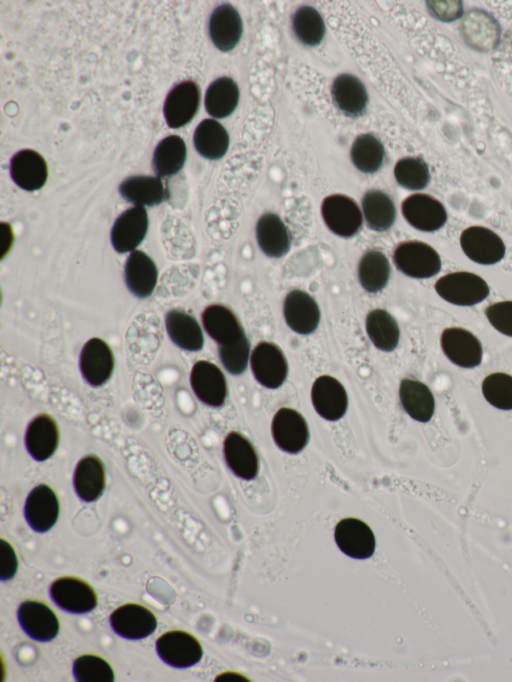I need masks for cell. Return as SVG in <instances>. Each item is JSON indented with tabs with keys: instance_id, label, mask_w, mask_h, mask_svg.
<instances>
[{
	"instance_id": "1",
	"label": "cell",
	"mask_w": 512,
	"mask_h": 682,
	"mask_svg": "<svg viewBox=\"0 0 512 682\" xmlns=\"http://www.w3.org/2000/svg\"><path fill=\"white\" fill-rule=\"evenodd\" d=\"M437 294L457 306H473L487 298L489 286L475 273L458 271L440 277L435 283Z\"/></svg>"
},
{
	"instance_id": "2",
	"label": "cell",
	"mask_w": 512,
	"mask_h": 682,
	"mask_svg": "<svg viewBox=\"0 0 512 682\" xmlns=\"http://www.w3.org/2000/svg\"><path fill=\"white\" fill-rule=\"evenodd\" d=\"M396 268L406 276L424 279L435 276L441 270V258L429 244L411 240L400 243L394 250Z\"/></svg>"
},
{
	"instance_id": "3",
	"label": "cell",
	"mask_w": 512,
	"mask_h": 682,
	"mask_svg": "<svg viewBox=\"0 0 512 682\" xmlns=\"http://www.w3.org/2000/svg\"><path fill=\"white\" fill-rule=\"evenodd\" d=\"M49 593L58 607L74 614L91 612L98 604L94 588L85 580L74 576L55 579L50 585Z\"/></svg>"
},
{
	"instance_id": "4",
	"label": "cell",
	"mask_w": 512,
	"mask_h": 682,
	"mask_svg": "<svg viewBox=\"0 0 512 682\" xmlns=\"http://www.w3.org/2000/svg\"><path fill=\"white\" fill-rule=\"evenodd\" d=\"M158 656L174 668L185 669L197 664L203 656L198 639L182 630L167 631L156 640Z\"/></svg>"
},
{
	"instance_id": "5",
	"label": "cell",
	"mask_w": 512,
	"mask_h": 682,
	"mask_svg": "<svg viewBox=\"0 0 512 682\" xmlns=\"http://www.w3.org/2000/svg\"><path fill=\"white\" fill-rule=\"evenodd\" d=\"M464 254L475 263L493 265L505 256V244L501 237L489 228L470 226L460 235Z\"/></svg>"
},
{
	"instance_id": "6",
	"label": "cell",
	"mask_w": 512,
	"mask_h": 682,
	"mask_svg": "<svg viewBox=\"0 0 512 682\" xmlns=\"http://www.w3.org/2000/svg\"><path fill=\"white\" fill-rule=\"evenodd\" d=\"M250 363L255 379L264 387L276 389L285 382L288 364L278 345L266 341L258 343Z\"/></svg>"
},
{
	"instance_id": "7",
	"label": "cell",
	"mask_w": 512,
	"mask_h": 682,
	"mask_svg": "<svg viewBox=\"0 0 512 682\" xmlns=\"http://www.w3.org/2000/svg\"><path fill=\"white\" fill-rule=\"evenodd\" d=\"M321 212L327 227L338 236H354L362 226V213L358 205L346 195L327 196L322 202Z\"/></svg>"
},
{
	"instance_id": "8",
	"label": "cell",
	"mask_w": 512,
	"mask_h": 682,
	"mask_svg": "<svg viewBox=\"0 0 512 682\" xmlns=\"http://www.w3.org/2000/svg\"><path fill=\"white\" fill-rule=\"evenodd\" d=\"M271 431L275 444L290 454L302 451L309 441V428L305 418L291 408L283 407L275 413Z\"/></svg>"
},
{
	"instance_id": "9",
	"label": "cell",
	"mask_w": 512,
	"mask_h": 682,
	"mask_svg": "<svg viewBox=\"0 0 512 682\" xmlns=\"http://www.w3.org/2000/svg\"><path fill=\"white\" fill-rule=\"evenodd\" d=\"M113 631L126 639L139 640L151 635L158 622L154 613L137 603H127L116 608L110 615Z\"/></svg>"
},
{
	"instance_id": "10",
	"label": "cell",
	"mask_w": 512,
	"mask_h": 682,
	"mask_svg": "<svg viewBox=\"0 0 512 682\" xmlns=\"http://www.w3.org/2000/svg\"><path fill=\"white\" fill-rule=\"evenodd\" d=\"M200 89L194 81H183L175 85L166 96L163 114L167 125L180 128L188 124L200 106Z\"/></svg>"
},
{
	"instance_id": "11",
	"label": "cell",
	"mask_w": 512,
	"mask_h": 682,
	"mask_svg": "<svg viewBox=\"0 0 512 682\" xmlns=\"http://www.w3.org/2000/svg\"><path fill=\"white\" fill-rule=\"evenodd\" d=\"M402 214L406 221L417 230L434 232L447 221V211L443 204L428 194L417 193L402 202Z\"/></svg>"
},
{
	"instance_id": "12",
	"label": "cell",
	"mask_w": 512,
	"mask_h": 682,
	"mask_svg": "<svg viewBox=\"0 0 512 682\" xmlns=\"http://www.w3.org/2000/svg\"><path fill=\"white\" fill-rule=\"evenodd\" d=\"M19 624L32 639L48 642L56 638L60 624L57 615L45 603L37 600L22 602L17 611Z\"/></svg>"
},
{
	"instance_id": "13",
	"label": "cell",
	"mask_w": 512,
	"mask_h": 682,
	"mask_svg": "<svg viewBox=\"0 0 512 682\" xmlns=\"http://www.w3.org/2000/svg\"><path fill=\"white\" fill-rule=\"evenodd\" d=\"M148 214L144 207L134 206L121 213L111 229V243L118 253L134 251L148 231Z\"/></svg>"
},
{
	"instance_id": "14",
	"label": "cell",
	"mask_w": 512,
	"mask_h": 682,
	"mask_svg": "<svg viewBox=\"0 0 512 682\" xmlns=\"http://www.w3.org/2000/svg\"><path fill=\"white\" fill-rule=\"evenodd\" d=\"M440 342L445 356L455 365L462 368H474L481 363V342L467 329L446 328L441 334Z\"/></svg>"
},
{
	"instance_id": "15",
	"label": "cell",
	"mask_w": 512,
	"mask_h": 682,
	"mask_svg": "<svg viewBox=\"0 0 512 682\" xmlns=\"http://www.w3.org/2000/svg\"><path fill=\"white\" fill-rule=\"evenodd\" d=\"M191 387L197 398L204 404L218 408L224 405L227 383L223 372L215 364L197 361L190 374Z\"/></svg>"
},
{
	"instance_id": "16",
	"label": "cell",
	"mask_w": 512,
	"mask_h": 682,
	"mask_svg": "<svg viewBox=\"0 0 512 682\" xmlns=\"http://www.w3.org/2000/svg\"><path fill=\"white\" fill-rule=\"evenodd\" d=\"M339 549L349 557L366 559L375 551V536L371 528L357 518L340 520L334 532Z\"/></svg>"
},
{
	"instance_id": "17",
	"label": "cell",
	"mask_w": 512,
	"mask_h": 682,
	"mask_svg": "<svg viewBox=\"0 0 512 682\" xmlns=\"http://www.w3.org/2000/svg\"><path fill=\"white\" fill-rule=\"evenodd\" d=\"M79 366L85 381L93 387L104 385L112 376L114 356L109 345L100 338H91L83 346Z\"/></svg>"
},
{
	"instance_id": "18",
	"label": "cell",
	"mask_w": 512,
	"mask_h": 682,
	"mask_svg": "<svg viewBox=\"0 0 512 682\" xmlns=\"http://www.w3.org/2000/svg\"><path fill=\"white\" fill-rule=\"evenodd\" d=\"M59 510L58 497L53 489L47 484H39L27 496L24 516L34 531L44 533L57 522Z\"/></svg>"
},
{
	"instance_id": "19",
	"label": "cell",
	"mask_w": 512,
	"mask_h": 682,
	"mask_svg": "<svg viewBox=\"0 0 512 682\" xmlns=\"http://www.w3.org/2000/svg\"><path fill=\"white\" fill-rule=\"evenodd\" d=\"M311 400L316 412L328 421L343 417L348 407V396L343 385L329 375L319 376L311 389Z\"/></svg>"
},
{
	"instance_id": "20",
	"label": "cell",
	"mask_w": 512,
	"mask_h": 682,
	"mask_svg": "<svg viewBox=\"0 0 512 682\" xmlns=\"http://www.w3.org/2000/svg\"><path fill=\"white\" fill-rule=\"evenodd\" d=\"M460 33L467 45L486 52L495 48L500 39L497 21L485 11L469 10L460 22Z\"/></svg>"
},
{
	"instance_id": "21",
	"label": "cell",
	"mask_w": 512,
	"mask_h": 682,
	"mask_svg": "<svg viewBox=\"0 0 512 682\" xmlns=\"http://www.w3.org/2000/svg\"><path fill=\"white\" fill-rule=\"evenodd\" d=\"M283 314L287 325L296 333H313L320 321L317 302L308 293L296 289L290 291L284 300Z\"/></svg>"
},
{
	"instance_id": "22",
	"label": "cell",
	"mask_w": 512,
	"mask_h": 682,
	"mask_svg": "<svg viewBox=\"0 0 512 682\" xmlns=\"http://www.w3.org/2000/svg\"><path fill=\"white\" fill-rule=\"evenodd\" d=\"M14 183L26 191L41 189L48 178V166L43 156L32 149L17 152L10 162Z\"/></svg>"
},
{
	"instance_id": "23",
	"label": "cell",
	"mask_w": 512,
	"mask_h": 682,
	"mask_svg": "<svg viewBox=\"0 0 512 682\" xmlns=\"http://www.w3.org/2000/svg\"><path fill=\"white\" fill-rule=\"evenodd\" d=\"M58 443V425L49 414H39L30 421L25 433V445L32 458L40 462L49 459Z\"/></svg>"
},
{
	"instance_id": "24",
	"label": "cell",
	"mask_w": 512,
	"mask_h": 682,
	"mask_svg": "<svg viewBox=\"0 0 512 682\" xmlns=\"http://www.w3.org/2000/svg\"><path fill=\"white\" fill-rule=\"evenodd\" d=\"M223 453L230 470L244 480L254 479L259 471V460L251 442L238 432H230L224 439Z\"/></svg>"
},
{
	"instance_id": "25",
	"label": "cell",
	"mask_w": 512,
	"mask_h": 682,
	"mask_svg": "<svg viewBox=\"0 0 512 682\" xmlns=\"http://www.w3.org/2000/svg\"><path fill=\"white\" fill-rule=\"evenodd\" d=\"M208 28L213 44L223 52L236 47L243 31L241 17L230 4H221L213 10Z\"/></svg>"
},
{
	"instance_id": "26",
	"label": "cell",
	"mask_w": 512,
	"mask_h": 682,
	"mask_svg": "<svg viewBox=\"0 0 512 682\" xmlns=\"http://www.w3.org/2000/svg\"><path fill=\"white\" fill-rule=\"evenodd\" d=\"M124 278L129 291L138 298L149 297L157 284L156 264L143 251H133L124 265Z\"/></svg>"
},
{
	"instance_id": "27",
	"label": "cell",
	"mask_w": 512,
	"mask_h": 682,
	"mask_svg": "<svg viewBox=\"0 0 512 682\" xmlns=\"http://www.w3.org/2000/svg\"><path fill=\"white\" fill-rule=\"evenodd\" d=\"M73 484L81 500L85 502L98 500L106 485L105 467L101 459L96 455L81 458L75 468Z\"/></svg>"
},
{
	"instance_id": "28",
	"label": "cell",
	"mask_w": 512,
	"mask_h": 682,
	"mask_svg": "<svg viewBox=\"0 0 512 682\" xmlns=\"http://www.w3.org/2000/svg\"><path fill=\"white\" fill-rule=\"evenodd\" d=\"M256 238L262 252L271 258H280L290 249L289 231L274 213L263 214L256 225Z\"/></svg>"
},
{
	"instance_id": "29",
	"label": "cell",
	"mask_w": 512,
	"mask_h": 682,
	"mask_svg": "<svg viewBox=\"0 0 512 682\" xmlns=\"http://www.w3.org/2000/svg\"><path fill=\"white\" fill-rule=\"evenodd\" d=\"M202 323L208 335L218 345L234 342L245 334L236 315L220 304L209 305L204 309Z\"/></svg>"
},
{
	"instance_id": "30",
	"label": "cell",
	"mask_w": 512,
	"mask_h": 682,
	"mask_svg": "<svg viewBox=\"0 0 512 682\" xmlns=\"http://www.w3.org/2000/svg\"><path fill=\"white\" fill-rule=\"evenodd\" d=\"M122 198L136 206H156L169 194L159 177L137 175L126 178L119 186Z\"/></svg>"
},
{
	"instance_id": "31",
	"label": "cell",
	"mask_w": 512,
	"mask_h": 682,
	"mask_svg": "<svg viewBox=\"0 0 512 682\" xmlns=\"http://www.w3.org/2000/svg\"><path fill=\"white\" fill-rule=\"evenodd\" d=\"M167 333L172 342L186 351H199L204 344V337L197 320L190 314L173 309L165 315Z\"/></svg>"
},
{
	"instance_id": "32",
	"label": "cell",
	"mask_w": 512,
	"mask_h": 682,
	"mask_svg": "<svg viewBox=\"0 0 512 682\" xmlns=\"http://www.w3.org/2000/svg\"><path fill=\"white\" fill-rule=\"evenodd\" d=\"M399 398L403 409L416 421L428 422L435 410L432 391L421 381L405 378L399 386Z\"/></svg>"
},
{
	"instance_id": "33",
	"label": "cell",
	"mask_w": 512,
	"mask_h": 682,
	"mask_svg": "<svg viewBox=\"0 0 512 682\" xmlns=\"http://www.w3.org/2000/svg\"><path fill=\"white\" fill-rule=\"evenodd\" d=\"M332 96L337 107L349 116L362 114L368 103L363 83L351 74H340L332 84Z\"/></svg>"
},
{
	"instance_id": "34",
	"label": "cell",
	"mask_w": 512,
	"mask_h": 682,
	"mask_svg": "<svg viewBox=\"0 0 512 682\" xmlns=\"http://www.w3.org/2000/svg\"><path fill=\"white\" fill-rule=\"evenodd\" d=\"M193 142L196 151L202 157L217 160L222 158L228 150L229 135L218 121L205 119L196 127Z\"/></svg>"
},
{
	"instance_id": "35",
	"label": "cell",
	"mask_w": 512,
	"mask_h": 682,
	"mask_svg": "<svg viewBox=\"0 0 512 682\" xmlns=\"http://www.w3.org/2000/svg\"><path fill=\"white\" fill-rule=\"evenodd\" d=\"M366 332L373 345L381 351H393L399 342L400 330L396 319L384 309H374L366 316Z\"/></svg>"
},
{
	"instance_id": "36",
	"label": "cell",
	"mask_w": 512,
	"mask_h": 682,
	"mask_svg": "<svg viewBox=\"0 0 512 682\" xmlns=\"http://www.w3.org/2000/svg\"><path fill=\"white\" fill-rule=\"evenodd\" d=\"M187 149L184 140L178 135L162 139L156 146L152 165L157 177H167L178 173L184 166Z\"/></svg>"
},
{
	"instance_id": "37",
	"label": "cell",
	"mask_w": 512,
	"mask_h": 682,
	"mask_svg": "<svg viewBox=\"0 0 512 682\" xmlns=\"http://www.w3.org/2000/svg\"><path fill=\"white\" fill-rule=\"evenodd\" d=\"M239 100V89L230 77L214 80L205 94V108L215 118H225L232 114Z\"/></svg>"
},
{
	"instance_id": "38",
	"label": "cell",
	"mask_w": 512,
	"mask_h": 682,
	"mask_svg": "<svg viewBox=\"0 0 512 682\" xmlns=\"http://www.w3.org/2000/svg\"><path fill=\"white\" fill-rule=\"evenodd\" d=\"M362 210L365 221L372 230L386 231L395 221V205L383 191L376 189L367 191L362 198Z\"/></svg>"
},
{
	"instance_id": "39",
	"label": "cell",
	"mask_w": 512,
	"mask_h": 682,
	"mask_svg": "<svg viewBox=\"0 0 512 682\" xmlns=\"http://www.w3.org/2000/svg\"><path fill=\"white\" fill-rule=\"evenodd\" d=\"M390 265L387 257L378 250L367 251L358 265L361 286L370 293L381 291L388 283Z\"/></svg>"
},
{
	"instance_id": "40",
	"label": "cell",
	"mask_w": 512,
	"mask_h": 682,
	"mask_svg": "<svg viewBox=\"0 0 512 682\" xmlns=\"http://www.w3.org/2000/svg\"><path fill=\"white\" fill-rule=\"evenodd\" d=\"M385 150L382 143L372 134H361L351 147V160L363 173L378 171L384 161Z\"/></svg>"
},
{
	"instance_id": "41",
	"label": "cell",
	"mask_w": 512,
	"mask_h": 682,
	"mask_svg": "<svg viewBox=\"0 0 512 682\" xmlns=\"http://www.w3.org/2000/svg\"><path fill=\"white\" fill-rule=\"evenodd\" d=\"M292 28L298 40L309 46L318 45L325 34V24L320 13L311 6H301L292 19Z\"/></svg>"
},
{
	"instance_id": "42",
	"label": "cell",
	"mask_w": 512,
	"mask_h": 682,
	"mask_svg": "<svg viewBox=\"0 0 512 682\" xmlns=\"http://www.w3.org/2000/svg\"><path fill=\"white\" fill-rule=\"evenodd\" d=\"M396 181L408 190H421L430 181L427 163L420 157H405L400 159L394 167Z\"/></svg>"
},
{
	"instance_id": "43",
	"label": "cell",
	"mask_w": 512,
	"mask_h": 682,
	"mask_svg": "<svg viewBox=\"0 0 512 682\" xmlns=\"http://www.w3.org/2000/svg\"><path fill=\"white\" fill-rule=\"evenodd\" d=\"M72 672L80 682H112L114 671L111 665L102 657L85 654L75 659Z\"/></svg>"
},
{
	"instance_id": "44",
	"label": "cell",
	"mask_w": 512,
	"mask_h": 682,
	"mask_svg": "<svg viewBox=\"0 0 512 682\" xmlns=\"http://www.w3.org/2000/svg\"><path fill=\"white\" fill-rule=\"evenodd\" d=\"M484 398L501 410H512V376L503 372L491 373L482 382Z\"/></svg>"
},
{
	"instance_id": "45",
	"label": "cell",
	"mask_w": 512,
	"mask_h": 682,
	"mask_svg": "<svg viewBox=\"0 0 512 682\" xmlns=\"http://www.w3.org/2000/svg\"><path fill=\"white\" fill-rule=\"evenodd\" d=\"M219 358L224 368L232 375L242 374L248 364L250 343L244 334L234 342L219 345Z\"/></svg>"
},
{
	"instance_id": "46",
	"label": "cell",
	"mask_w": 512,
	"mask_h": 682,
	"mask_svg": "<svg viewBox=\"0 0 512 682\" xmlns=\"http://www.w3.org/2000/svg\"><path fill=\"white\" fill-rule=\"evenodd\" d=\"M485 315L500 333L512 337V301H500L489 305Z\"/></svg>"
},
{
	"instance_id": "47",
	"label": "cell",
	"mask_w": 512,
	"mask_h": 682,
	"mask_svg": "<svg viewBox=\"0 0 512 682\" xmlns=\"http://www.w3.org/2000/svg\"><path fill=\"white\" fill-rule=\"evenodd\" d=\"M0 556V579L9 581L16 574L18 561L14 548L4 539L1 540Z\"/></svg>"
},
{
	"instance_id": "48",
	"label": "cell",
	"mask_w": 512,
	"mask_h": 682,
	"mask_svg": "<svg viewBox=\"0 0 512 682\" xmlns=\"http://www.w3.org/2000/svg\"><path fill=\"white\" fill-rule=\"evenodd\" d=\"M432 13L444 22L458 19L463 13L461 1H432L428 2Z\"/></svg>"
}]
</instances>
